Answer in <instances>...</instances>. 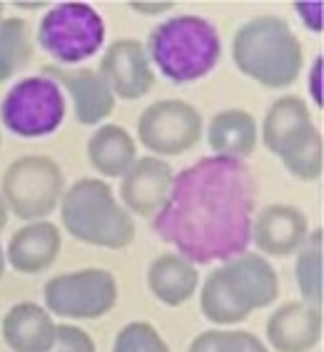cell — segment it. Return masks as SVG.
I'll use <instances>...</instances> for the list:
<instances>
[{"instance_id":"1","label":"cell","mask_w":324,"mask_h":352,"mask_svg":"<svg viewBox=\"0 0 324 352\" xmlns=\"http://www.w3.org/2000/svg\"><path fill=\"white\" fill-rule=\"evenodd\" d=\"M257 180L242 160L207 155L172 177L152 230L192 265L227 263L247 252Z\"/></svg>"},{"instance_id":"2","label":"cell","mask_w":324,"mask_h":352,"mask_svg":"<svg viewBox=\"0 0 324 352\" xmlns=\"http://www.w3.org/2000/svg\"><path fill=\"white\" fill-rule=\"evenodd\" d=\"M235 68L270 90L294 85L302 73L304 50L292 25L279 15H255L232 38Z\"/></svg>"},{"instance_id":"3","label":"cell","mask_w":324,"mask_h":352,"mask_svg":"<svg viewBox=\"0 0 324 352\" xmlns=\"http://www.w3.org/2000/svg\"><path fill=\"white\" fill-rule=\"evenodd\" d=\"M148 58L175 85L202 80L222 58V41L212 21L202 15H172L148 35Z\"/></svg>"},{"instance_id":"4","label":"cell","mask_w":324,"mask_h":352,"mask_svg":"<svg viewBox=\"0 0 324 352\" xmlns=\"http://www.w3.org/2000/svg\"><path fill=\"white\" fill-rule=\"evenodd\" d=\"M60 223L68 235L93 248L125 250L135 240V220L105 180L82 177L65 188L58 205Z\"/></svg>"},{"instance_id":"5","label":"cell","mask_w":324,"mask_h":352,"mask_svg":"<svg viewBox=\"0 0 324 352\" xmlns=\"http://www.w3.org/2000/svg\"><path fill=\"white\" fill-rule=\"evenodd\" d=\"M38 45L53 58V65L75 68L90 60L105 43V21L88 3H58L40 18Z\"/></svg>"},{"instance_id":"6","label":"cell","mask_w":324,"mask_h":352,"mask_svg":"<svg viewBox=\"0 0 324 352\" xmlns=\"http://www.w3.org/2000/svg\"><path fill=\"white\" fill-rule=\"evenodd\" d=\"M65 192L62 168L47 155H23L8 165L0 180V197L8 212L25 223L45 220Z\"/></svg>"},{"instance_id":"7","label":"cell","mask_w":324,"mask_h":352,"mask_svg":"<svg viewBox=\"0 0 324 352\" xmlns=\"http://www.w3.org/2000/svg\"><path fill=\"white\" fill-rule=\"evenodd\" d=\"M65 120V95L47 75L23 78L0 100V122L13 135L35 140L53 135Z\"/></svg>"},{"instance_id":"8","label":"cell","mask_w":324,"mask_h":352,"mask_svg":"<svg viewBox=\"0 0 324 352\" xmlns=\"http://www.w3.org/2000/svg\"><path fill=\"white\" fill-rule=\"evenodd\" d=\"M45 310L65 320H100L117 305V280L102 267L55 275L43 287Z\"/></svg>"},{"instance_id":"9","label":"cell","mask_w":324,"mask_h":352,"mask_svg":"<svg viewBox=\"0 0 324 352\" xmlns=\"http://www.w3.org/2000/svg\"><path fill=\"white\" fill-rule=\"evenodd\" d=\"M202 113L187 100L165 98L142 110L137 118V140L150 155L177 157L185 155L202 140Z\"/></svg>"},{"instance_id":"10","label":"cell","mask_w":324,"mask_h":352,"mask_svg":"<svg viewBox=\"0 0 324 352\" xmlns=\"http://www.w3.org/2000/svg\"><path fill=\"white\" fill-rule=\"evenodd\" d=\"M97 73L108 82L110 93L120 100H140L155 85V70L148 58L145 43L120 38L102 53Z\"/></svg>"},{"instance_id":"11","label":"cell","mask_w":324,"mask_h":352,"mask_svg":"<svg viewBox=\"0 0 324 352\" xmlns=\"http://www.w3.org/2000/svg\"><path fill=\"white\" fill-rule=\"evenodd\" d=\"M310 235V220L297 205L275 203L257 210L252 220V243L264 258L297 255Z\"/></svg>"},{"instance_id":"12","label":"cell","mask_w":324,"mask_h":352,"mask_svg":"<svg viewBox=\"0 0 324 352\" xmlns=\"http://www.w3.org/2000/svg\"><path fill=\"white\" fill-rule=\"evenodd\" d=\"M175 170L167 160L155 155L137 157L132 168L120 177V200L130 215L155 217L170 192Z\"/></svg>"},{"instance_id":"13","label":"cell","mask_w":324,"mask_h":352,"mask_svg":"<svg viewBox=\"0 0 324 352\" xmlns=\"http://www.w3.org/2000/svg\"><path fill=\"white\" fill-rule=\"evenodd\" d=\"M43 75L53 78L60 90H68L75 110V120L80 125H100L115 110V95L110 93L108 82L93 68H60L43 65Z\"/></svg>"},{"instance_id":"14","label":"cell","mask_w":324,"mask_h":352,"mask_svg":"<svg viewBox=\"0 0 324 352\" xmlns=\"http://www.w3.org/2000/svg\"><path fill=\"white\" fill-rule=\"evenodd\" d=\"M224 280L247 312L264 310L279 298V278L272 263L259 252H242L220 265Z\"/></svg>"},{"instance_id":"15","label":"cell","mask_w":324,"mask_h":352,"mask_svg":"<svg viewBox=\"0 0 324 352\" xmlns=\"http://www.w3.org/2000/svg\"><path fill=\"white\" fill-rule=\"evenodd\" d=\"M324 320L319 307L290 300L267 318V345L275 352H312L322 342Z\"/></svg>"},{"instance_id":"16","label":"cell","mask_w":324,"mask_h":352,"mask_svg":"<svg viewBox=\"0 0 324 352\" xmlns=\"http://www.w3.org/2000/svg\"><path fill=\"white\" fill-rule=\"evenodd\" d=\"M62 248L60 228L47 220L25 223L5 248V263L21 275H38L53 267Z\"/></svg>"},{"instance_id":"17","label":"cell","mask_w":324,"mask_h":352,"mask_svg":"<svg viewBox=\"0 0 324 352\" xmlns=\"http://www.w3.org/2000/svg\"><path fill=\"white\" fill-rule=\"evenodd\" d=\"M53 315L38 302H15L3 315L0 335L10 352H47L55 342Z\"/></svg>"},{"instance_id":"18","label":"cell","mask_w":324,"mask_h":352,"mask_svg":"<svg viewBox=\"0 0 324 352\" xmlns=\"http://www.w3.org/2000/svg\"><path fill=\"white\" fill-rule=\"evenodd\" d=\"M148 290L162 305L180 307L195 298L200 290V272L197 265L185 260L177 252H162L148 265Z\"/></svg>"},{"instance_id":"19","label":"cell","mask_w":324,"mask_h":352,"mask_svg":"<svg viewBox=\"0 0 324 352\" xmlns=\"http://www.w3.org/2000/svg\"><path fill=\"white\" fill-rule=\"evenodd\" d=\"M207 142L215 150V155L244 163V157H250L259 142V125L255 116L242 108L220 110L209 118Z\"/></svg>"},{"instance_id":"20","label":"cell","mask_w":324,"mask_h":352,"mask_svg":"<svg viewBox=\"0 0 324 352\" xmlns=\"http://www.w3.org/2000/svg\"><path fill=\"white\" fill-rule=\"evenodd\" d=\"M312 125L314 122H312L307 102L299 95H282L267 110V116L259 125V138H262L264 148L279 157L284 148H290L292 142Z\"/></svg>"},{"instance_id":"21","label":"cell","mask_w":324,"mask_h":352,"mask_svg":"<svg viewBox=\"0 0 324 352\" xmlns=\"http://www.w3.org/2000/svg\"><path fill=\"white\" fill-rule=\"evenodd\" d=\"M88 160L102 177H122L137 160L135 138L115 122H105L88 138Z\"/></svg>"},{"instance_id":"22","label":"cell","mask_w":324,"mask_h":352,"mask_svg":"<svg viewBox=\"0 0 324 352\" xmlns=\"http://www.w3.org/2000/svg\"><path fill=\"white\" fill-rule=\"evenodd\" d=\"M200 310H202L205 320H209L217 327H235L250 318V312L237 300L220 267L209 272L200 287Z\"/></svg>"},{"instance_id":"23","label":"cell","mask_w":324,"mask_h":352,"mask_svg":"<svg viewBox=\"0 0 324 352\" xmlns=\"http://www.w3.org/2000/svg\"><path fill=\"white\" fill-rule=\"evenodd\" d=\"M324 232L317 228L307 235L304 245L297 250V263H294V278L302 292V302L322 310L324 300Z\"/></svg>"},{"instance_id":"24","label":"cell","mask_w":324,"mask_h":352,"mask_svg":"<svg viewBox=\"0 0 324 352\" xmlns=\"http://www.w3.org/2000/svg\"><path fill=\"white\" fill-rule=\"evenodd\" d=\"M33 58V33L23 18L0 21V85L13 80Z\"/></svg>"},{"instance_id":"25","label":"cell","mask_w":324,"mask_h":352,"mask_svg":"<svg viewBox=\"0 0 324 352\" xmlns=\"http://www.w3.org/2000/svg\"><path fill=\"white\" fill-rule=\"evenodd\" d=\"M284 170L302 183H317L324 173V140L317 125L304 130L290 148L279 155Z\"/></svg>"},{"instance_id":"26","label":"cell","mask_w":324,"mask_h":352,"mask_svg":"<svg viewBox=\"0 0 324 352\" xmlns=\"http://www.w3.org/2000/svg\"><path fill=\"white\" fill-rule=\"evenodd\" d=\"M113 352H172L165 338L148 320H132L115 335Z\"/></svg>"},{"instance_id":"27","label":"cell","mask_w":324,"mask_h":352,"mask_svg":"<svg viewBox=\"0 0 324 352\" xmlns=\"http://www.w3.org/2000/svg\"><path fill=\"white\" fill-rule=\"evenodd\" d=\"M47 352H97L95 342L88 332L78 325H58L55 330V342Z\"/></svg>"},{"instance_id":"28","label":"cell","mask_w":324,"mask_h":352,"mask_svg":"<svg viewBox=\"0 0 324 352\" xmlns=\"http://www.w3.org/2000/svg\"><path fill=\"white\" fill-rule=\"evenodd\" d=\"M220 352H270V347L247 330H222Z\"/></svg>"},{"instance_id":"29","label":"cell","mask_w":324,"mask_h":352,"mask_svg":"<svg viewBox=\"0 0 324 352\" xmlns=\"http://www.w3.org/2000/svg\"><path fill=\"white\" fill-rule=\"evenodd\" d=\"M322 3H294V13L299 15V21L304 23V28L307 30H312V33H322L324 28V21H322Z\"/></svg>"},{"instance_id":"30","label":"cell","mask_w":324,"mask_h":352,"mask_svg":"<svg viewBox=\"0 0 324 352\" xmlns=\"http://www.w3.org/2000/svg\"><path fill=\"white\" fill-rule=\"evenodd\" d=\"M220 332H222V330L200 332V335L189 342L187 352H220Z\"/></svg>"},{"instance_id":"31","label":"cell","mask_w":324,"mask_h":352,"mask_svg":"<svg viewBox=\"0 0 324 352\" xmlns=\"http://www.w3.org/2000/svg\"><path fill=\"white\" fill-rule=\"evenodd\" d=\"M310 95L314 98L317 108H322V55L314 58V65H312L310 73Z\"/></svg>"},{"instance_id":"32","label":"cell","mask_w":324,"mask_h":352,"mask_svg":"<svg viewBox=\"0 0 324 352\" xmlns=\"http://www.w3.org/2000/svg\"><path fill=\"white\" fill-rule=\"evenodd\" d=\"M130 8L135 10V13H142V15H160V13H165V10H172L175 8V3H130Z\"/></svg>"},{"instance_id":"33","label":"cell","mask_w":324,"mask_h":352,"mask_svg":"<svg viewBox=\"0 0 324 352\" xmlns=\"http://www.w3.org/2000/svg\"><path fill=\"white\" fill-rule=\"evenodd\" d=\"M5 223H8V208H5V203H3V197H0V230L5 228Z\"/></svg>"},{"instance_id":"34","label":"cell","mask_w":324,"mask_h":352,"mask_svg":"<svg viewBox=\"0 0 324 352\" xmlns=\"http://www.w3.org/2000/svg\"><path fill=\"white\" fill-rule=\"evenodd\" d=\"M5 250H3V245H0V280H3V275H5Z\"/></svg>"},{"instance_id":"35","label":"cell","mask_w":324,"mask_h":352,"mask_svg":"<svg viewBox=\"0 0 324 352\" xmlns=\"http://www.w3.org/2000/svg\"><path fill=\"white\" fill-rule=\"evenodd\" d=\"M18 8H45V3H18Z\"/></svg>"},{"instance_id":"36","label":"cell","mask_w":324,"mask_h":352,"mask_svg":"<svg viewBox=\"0 0 324 352\" xmlns=\"http://www.w3.org/2000/svg\"><path fill=\"white\" fill-rule=\"evenodd\" d=\"M3 18H5V6L0 3V21H3Z\"/></svg>"},{"instance_id":"37","label":"cell","mask_w":324,"mask_h":352,"mask_svg":"<svg viewBox=\"0 0 324 352\" xmlns=\"http://www.w3.org/2000/svg\"><path fill=\"white\" fill-rule=\"evenodd\" d=\"M0 142H3V133H0Z\"/></svg>"}]
</instances>
